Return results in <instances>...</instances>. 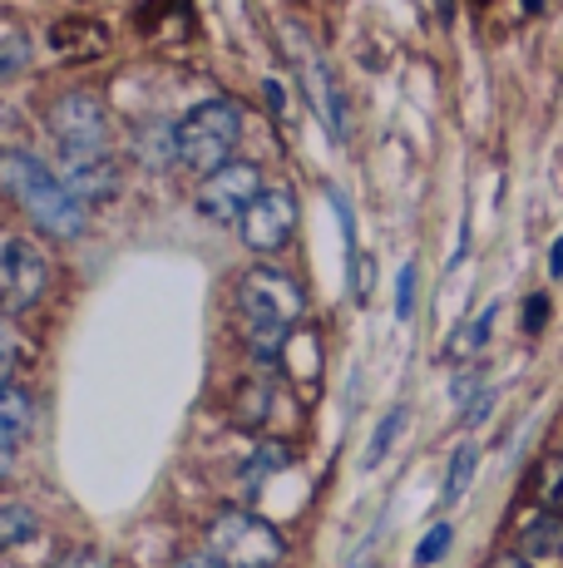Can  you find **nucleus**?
I'll use <instances>...</instances> for the list:
<instances>
[{
  "label": "nucleus",
  "mask_w": 563,
  "mask_h": 568,
  "mask_svg": "<svg viewBox=\"0 0 563 568\" xmlns=\"http://www.w3.org/2000/svg\"><path fill=\"white\" fill-rule=\"evenodd\" d=\"M0 183L16 193V203L25 207L30 223H35L45 237H60V243L84 237V227H90V207L74 199V193L60 183V173H50L35 154H20V149L0 154Z\"/></svg>",
  "instance_id": "2"
},
{
  "label": "nucleus",
  "mask_w": 563,
  "mask_h": 568,
  "mask_svg": "<svg viewBox=\"0 0 563 568\" xmlns=\"http://www.w3.org/2000/svg\"><path fill=\"white\" fill-rule=\"evenodd\" d=\"M534 485H539V495H544V505L563 519V455H549V460H539Z\"/></svg>",
  "instance_id": "19"
},
{
  "label": "nucleus",
  "mask_w": 563,
  "mask_h": 568,
  "mask_svg": "<svg viewBox=\"0 0 563 568\" xmlns=\"http://www.w3.org/2000/svg\"><path fill=\"white\" fill-rule=\"evenodd\" d=\"M50 287V262L35 243L25 237H10L0 247V316H16L25 307H35Z\"/></svg>",
  "instance_id": "6"
},
{
  "label": "nucleus",
  "mask_w": 563,
  "mask_h": 568,
  "mask_svg": "<svg viewBox=\"0 0 563 568\" xmlns=\"http://www.w3.org/2000/svg\"><path fill=\"white\" fill-rule=\"evenodd\" d=\"M25 64H30V40L25 36L0 40V84L20 80V74H25Z\"/></svg>",
  "instance_id": "21"
},
{
  "label": "nucleus",
  "mask_w": 563,
  "mask_h": 568,
  "mask_svg": "<svg viewBox=\"0 0 563 568\" xmlns=\"http://www.w3.org/2000/svg\"><path fill=\"white\" fill-rule=\"evenodd\" d=\"M544 322H549V297L544 292H534V297H524V316H519V326L534 336V332H544Z\"/></svg>",
  "instance_id": "25"
},
{
  "label": "nucleus",
  "mask_w": 563,
  "mask_h": 568,
  "mask_svg": "<svg viewBox=\"0 0 563 568\" xmlns=\"http://www.w3.org/2000/svg\"><path fill=\"white\" fill-rule=\"evenodd\" d=\"M450 544H454V529H450V524H436V529H430L426 539H420V549H416V564H420V568L440 564V559H446V549H450Z\"/></svg>",
  "instance_id": "23"
},
{
  "label": "nucleus",
  "mask_w": 563,
  "mask_h": 568,
  "mask_svg": "<svg viewBox=\"0 0 563 568\" xmlns=\"http://www.w3.org/2000/svg\"><path fill=\"white\" fill-rule=\"evenodd\" d=\"M60 183L84 207L110 203L119 193V163L110 149H60Z\"/></svg>",
  "instance_id": "9"
},
{
  "label": "nucleus",
  "mask_w": 563,
  "mask_h": 568,
  "mask_svg": "<svg viewBox=\"0 0 563 568\" xmlns=\"http://www.w3.org/2000/svg\"><path fill=\"white\" fill-rule=\"evenodd\" d=\"M494 568H529L524 559H519V554H504V559L500 564H494Z\"/></svg>",
  "instance_id": "31"
},
{
  "label": "nucleus",
  "mask_w": 563,
  "mask_h": 568,
  "mask_svg": "<svg viewBox=\"0 0 563 568\" xmlns=\"http://www.w3.org/2000/svg\"><path fill=\"white\" fill-rule=\"evenodd\" d=\"M549 277H563V237L554 243V253H549Z\"/></svg>",
  "instance_id": "30"
},
{
  "label": "nucleus",
  "mask_w": 563,
  "mask_h": 568,
  "mask_svg": "<svg viewBox=\"0 0 563 568\" xmlns=\"http://www.w3.org/2000/svg\"><path fill=\"white\" fill-rule=\"evenodd\" d=\"M237 233H243V243L253 253H282L291 243V233H297V199L287 189H263L257 203L243 213Z\"/></svg>",
  "instance_id": "8"
},
{
  "label": "nucleus",
  "mask_w": 563,
  "mask_h": 568,
  "mask_svg": "<svg viewBox=\"0 0 563 568\" xmlns=\"http://www.w3.org/2000/svg\"><path fill=\"white\" fill-rule=\"evenodd\" d=\"M173 568H227V564L218 559V554H183Z\"/></svg>",
  "instance_id": "28"
},
{
  "label": "nucleus",
  "mask_w": 563,
  "mask_h": 568,
  "mask_svg": "<svg viewBox=\"0 0 563 568\" xmlns=\"http://www.w3.org/2000/svg\"><path fill=\"white\" fill-rule=\"evenodd\" d=\"M237 312H243V332H247L253 356L263 366H277L287 336L297 332L301 316H307V292L297 287L291 272L273 267V262H257V267H247L243 282H237Z\"/></svg>",
  "instance_id": "1"
},
{
  "label": "nucleus",
  "mask_w": 563,
  "mask_h": 568,
  "mask_svg": "<svg viewBox=\"0 0 563 568\" xmlns=\"http://www.w3.org/2000/svg\"><path fill=\"white\" fill-rule=\"evenodd\" d=\"M20 445H25V435H16L10 425H0V479H10V469H16Z\"/></svg>",
  "instance_id": "26"
},
{
  "label": "nucleus",
  "mask_w": 563,
  "mask_h": 568,
  "mask_svg": "<svg viewBox=\"0 0 563 568\" xmlns=\"http://www.w3.org/2000/svg\"><path fill=\"white\" fill-rule=\"evenodd\" d=\"M267 104H273L277 119H287V94H282V80H267Z\"/></svg>",
  "instance_id": "29"
},
{
  "label": "nucleus",
  "mask_w": 563,
  "mask_h": 568,
  "mask_svg": "<svg viewBox=\"0 0 563 568\" xmlns=\"http://www.w3.org/2000/svg\"><path fill=\"white\" fill-rule=\"evenodd\" d=\"M50 129L60 149H110V109L94 90H64L50 104Z\"/></svg>",
  "instance_id": "7"
},
{
  "label": "nucleus",
  "mask_w": 563,
  "mask_h": 568,
  "mask_svg": "<svg viewBox=\"0 0 563 568\" xmlns=\"http://www.w3.org/2000/svg\"><path fill=\"white\" fill-rule=\"evenodd\" d=\"M287 465H291V450H287V445H282V440H263V445L253 450V460L243 465V475L253 479V485H263L267 475H277V469H287Z\"/></svg>",
  "instance_id": "16"
},
{
  "label": "nucleus",
  "mask_w": 563,
  "mask_h": 568,
  "mask_svg": "<svg viewBox=\"0 0 563 568\" xmlns=\"http://www.w3.org/2000/svg\"><path fill=\"white\" fill-rule=\"evenodd\" d=\"M35 534H40V519L25 505H0V549H16V544L35 539Z\"/></svg>",
  "instance_id": "15"
},
{
  "label": "nucleus",
  "mask_w": 563,
  "mask_h": 568,
  "mask_svg": "<svg viewBox=\"0 0 563 568\" xmlns=\"http://www.w3.org/2000/svg\"><path fill=\"white\" fill-rule=\"evenodd\" d=\"M0 425H10L16 435H30L35 430V406H30V396L20 386L0 390Z\"/></svg>",
  "instance_id": "17"
},
{
  "label": "nucleus",
  "mask_w": 563,
  "mask_h": 568,
  "mask_svg": "<svg viewBox=\"0 0 563 568\" xmlns=\"http://www.w3.org/2000/svg\"><path fill=\"white\" fill-rule=\"evenodd\" d=\"M55 568H110V564H104V554H94V549H70L55 559Z\"/></svg>",
  "instance_id": "27"
},
{
  "label": "nucleus",
  "mask_w": 563,
  "mask_h": 568,
  "mask_svg": "<svg viewBox=\"0 0 563 568\" xmlns=\"http://www.w3.org/2000/svg\"><path fill=\"white\" fill-rule=\"evenodd\" d=\"M301 84H307V100L317 104L327 134L331 139H346V94H341V84L331 80L327 60H321L317 50H301Z\"/></svg>",
  "instance_id": "11"
},
{
  "label": "nucleus",
  "mask_w": 563,
  "mask_h": 568,
  "mask_svg": "<svg viewBox=\"0 0 563 568\" xmlns=\"http://www.w3.org/2000/svg\"><path fill=\"white\" fill-rule=\"evenodd\" d=\"M494 332V302L484 312H474V322H464L460 332H454V342H446V356L450 362H470V356H480V346L490 342Z\"/></svg>",
  "instance_id": "14"
},
{
  "label": "nucleus",
  "mask_w": 563,
  "mask_h": 568,
  "mask_svg": "<svg viewBox=\"0 0 563 568\" xmlns=\"http://www.w3.org/2000/svg\"><path fill=\"white\" fill-rule=\"evenodd\" d=\"M237 139H243V109L233 100H203L178 119V163L208 179L233 163Z\"/></svg>",
  "instance_id": "3"
},
{
  "label": "nucleus",
  "mask_w": 563,
  "mask_h": 568,
  "mask_svg": "<svg viewBox=\"0 0 563 568\" xmlns=\"http://www.w3.org/2000/svg\"><path fill=\"white\" fill-rule=\"evenodd\" d=\"M519 559L529 568H563V519L559 515H534L519 524Z\"/></svg>",
  "instance_id": "12"
},
{
  "label": "nucleus",
  "mask_w": 563,
  "mask_h": 568,
  "mask_svg": "<svg viewBox=\"0 0 563 568\" xmlns=\"http://www.w3.org/2000/svg\"><path fill=\"white\" fill-rule=\"evenodd\" d=\"M134 159L154 173L173 169V163H178V124H173V119H144V124L134 129Z\"/></svg>",
  "instance_id": "13"
},
{
  "label": "nucleus",
  "mask_w": 563,
  "mask_h": 568,
  "mask_svg": "<svg viewBox=\"0 0 563 568\" xmlns=\"http://www.w3.org/2000/svg\"><path fill=\"white\" fill-rule=\"evenodd\" d=\"M257 193H263V169L247 159H233L198 183V213L233 227V223H243V213L257 203Z\"/></svg>",
  "instance_id": "5"
},
{
  "label": "nucleus",
  "mask_w": 563,
  "mask_h": 568,
  "mask_svg": "<svg viewBox=\"0 0 563 568\" xmlns=\"http://www.w3.org/2000/svg\"><path fill=\"white\" fill-rule=\"evenodd\" d=\"M45 40H50V50H55L64 64L104 60V50H110V30H104L100 20H90V16H64V20H55Z\"/></svg>",
  "instance_id": "10"
},
{
  "label": "nucleus",
  "mask_w": 563,
  "mask_h": 568,
  "mask_svg": "<svg viewBox=\"0 0 563 568\" xmlns=\"http://www.w3.org/2000/svg\"><path fill=\"white\" fill-rule=\"evenodd\" d=\"M208 544L227 568H277L287 559V539L247 509H223L208 529Z\"/></svg>",
  "instance_id": "4"
},
{
  "label": "nucleus",
  "mask_w": 563,
  "mask_h": 568,
  "mask_svg": "<svg viewBox=\"0 0 563 568\" xmlns=\"http://www.w3.org/2000/svg\"><path fill=\"white\" fill-rule=\"evenodd\" d=\"M16 366H20V336H16V326L0 316V390H10Z\"/></svg>",
  "instance_id": "22"
},
{
  "label": "nucleus",
  "mask_w": 563,
  "mask_h": 568,
  "mask_svg": "<svg viewBox=\"0 0 563 568\" xmlns=\"http://www.w3.org/2000/svg\"><path fill=\"white\" fill-rule=\"evenodd\" d=\"M559 455H563V440H559Z\"/></svg>",
  "instance_id": "32"
},
{
  "label": "nucleus",
  "mask_w": 563,
  "mask_h": 568,
  "mask_svg": "<svg viewBox=\"0 0 563 568\" xmlns=\"http://www.w3.org/2000/svg\"><path fill=\"white\" fill-rule=\"evenodd\" d=\"M474 465H480V450H474V445H460V450L450 455V475H446V505H454V499L464 495V489H470V479H474Z\"/></svg>",
  "instance_id": "18"
},
{
  "label": "nucleus",
  "mask_w": 563,
  "mask_h": 568,
  "mask_svg": "<svg viewBox=\"0 0 563 568\" xmlns=\"http://www.w3.org/2000/svg\"><path fill=\"white\" fill-rule=\"evenodd\" d=\"M400 425H406V406H396V410H386V415H381V425H376L371 445H366V465H381V460H386V450L396 445Z\"/></svg>",
  "instance_id": "20"
},
{
  "label": "nucleus",
  "mask_w": 563,
  "mask_h": 568,
  "mask_svg": "<svg viewBox=\"0 0 563 568\" xmlns=\"http://www.w3.org/2000/svg\"><path fill=\"white\" fill-rule=\"evenodd\" d=\"M410 312H416V262H406L396 277V316L410 322Z\"/></svg>",
  "instance_id": "24"
}]
</instances>
